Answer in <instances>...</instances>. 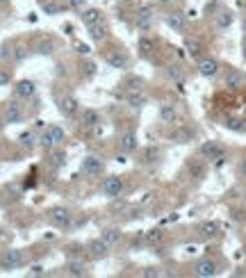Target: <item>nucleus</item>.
I'll list each match as a JSON object with an SVG mask.
<instances>
[{
  "label": "nucleus",
  "mask_w": 246,
  "mask_h": 278,
  "mask_svg": "<svg viewBox=\"0 0 246 278\" xmlns=\"http://www.w3.org/2000/svg\"><path fill=\"white\" fill-rule=\"evenodd\" d=\"M185 50H187V53L192 55L194 59H201V57H203V43L198 41V39H192V37L185 39Z\"/></svg>",
  "instance_id": "33"
},
{
  "label": "nucleus",
  "mask_w": 246,
  "mask_h": 278,
  "mask_svg": "<svg viewBox=\"0 0 246 278\" xmlns=\"http://www.w3.org/2000/svg\"><path fill=\"white\" fill-rule=\"evenodd\" d=\"M242 30H244V34H246V14H244V18H242Z\"/></svg>",
  "instance_id": "51"
},
{
  "label": "nucleus",
  "mask_w": 246,
  "mask_h": 278,
  "mask_svg": "<svg viewBox=\"0 0 246 278\" xmlns=\"http://www.w3.org/2000/svg\"><path fill=\"white\" fill-rule=\"evenodd\" d=\"M198 155L205 157V160H224L226 157V146L221 144V141H217V139H208V141H203L201 144V148H198Z\"/></svg>",
  "instance_id": "8"
},
{
  "label": "nucleus",
  "mask_w": 246,
  "mask_h": 278,
  "mask_svg": "<svg viewBox=\"0 0 246 278\" xmlns=\"http://www.w3.org/2000/svg\"><path fill=\"white\" fill-rule=\"evenodd\" d=\"M80 171H82V176H87V178H101L103 173H105V162H103V157L96 155V153H87L80 162Z\"/></svg>",
  "instance_id": "4"
},
{
  "label": "nucleus",
  "mask_w": 246,
  "mask_h": 278,
  "mask_svg": "<svg viewBox=\"0 0 246 278\" xmlns=\"http://www.w3.org/2000/svg\"><path fill=\"white\" fill-rule=\"evenodd\" d=\"M121 87H123V91H139L146 87V80L141 75H125L121 80Z\"/></svg>",
  "instance_id": "28"
},
{
  "label": "nucleus",
  "mask_w": 246,
  "mask_h": 278,
  "mask_svg": "<svg viewBox=\"0 0 246 278\" xmlns=\"http://www.w3.org/2000/svg\"><path fill=\"white\" fill-rule=\"evenodd\" d=\"M160 157H162L160 148L150 146V148H146V150H144V155H141V162H144V164H155V162L160 160Z\"/></svg>",
  "instance_id": "38"
},
{
  "label": "nucleus",
  "mask_w": 246,
  "mask_h": 278,
  "mask_svg": "<svg viewBox=\"0 0 246 278\" xmlns=\"http://www.w3.org/2000/svg\"><path fill=\"white\" fill-rule=\"evenodd\" d=\"M18 144H21L23 148H34V146H39V137L32 130H25V133H21V137H18Z\"/></svg>",
  "instance_id": "37"
},
{
  "label": "nucleus",
  "mask_w": 246,
  "mask_h": 278,
  "mask_svg": "<svg viewBox=\"0 0 246 278\" xmlns=\"http://www.w3.org/2000/svg\"><path fill=\"white\" fill-rule=\"evenodd\" d=\"M164 75L169 78V80H173V82H182L185 80V69H182L180 64H169L164 69Z\"/></svg>",
  "instance_id": "36"
},
{
  "label": "nucleus",
  "mask_w": 246,
  "mask_h": 278,
  "mask_svg": "<svg viewBox=\"0 0 246 278\" xmlns=\"http://www.w3.org/2000/svg\"><path fill=\"white\" fill-rule=\"evenodd\" d=\"M119 150H121V153H128V155L139 150V137H137L134 130H123V133L119 135Z\"/></svg>",
  "instance_id": "15"
},
{
  "label": "nucleus",
  "mask_w": 246,
  "mask_h": 278,
  "mask_svg": "<svg viewBox=\"0 0 246 278\" xmlns=\"http://www.w3.org/2000/svg\"><path fill=\"white\" fill-rule=\"evenodd\" d=\"M85 2L87 0H66L64 5L69 7L71 11H80V9H85Z\"/></svg>",
  "instance_id": "43"
},
{
  "label": "nucleus",
  "mask_w": 246,
  "mask_h": 278,
  "mask_svg": "<svg viewBox=\"0 0 246 278\" xmlns=\"http://www.w3.org/2000/svg\"><path fill=\"white\" fill-rule=\"evenodd\" d=\"M23 265H25V253H23V249H7L0 256V269L2 272H14V269H21Z\"/></svg>",
  "instance_id": "6"
},
{
  "label": "nucleus",
  "mask_w": 246,
  "mask_h": 278,
  "mask_svg": "<svg viewBox=\"0 0 246 278\" xmlns=\"http://www.w3.org/2000/svg\"><path fill=\"white\" fill-rule=\"evenodd\" d=\"M5 59H11V48L7 43H0V62H5Z\"/></svg>",
  "instance_id": "45"
},
{
  "label": "nucleus",
  "mask_w": 246,
  "mask_h": 278,
  "mask_svg": "<svg viewBox=\"0 0 246 278\" xmlns=\"http://www.w3.org/2000/svg\"><path fill=\"white\" fill-rule=\"evenodd\" d=\"M57 110L64 119H78L82 112V105L73 94H62V96H57Z\"/></svg>",
  "instance_id": "5"
},
{
  "label": "nucleus",
  "mask_w": 246,
  "mask_h": 278,
  "mask_svg": "<svg viewBox=\"0 0 246 278\" xmlns=\"http://www.w3.org/2000/svg\"><path fill=\"white\" fill-rule=\"evenodd\" d=\"M198 233L203 237H208V240H212V237H217L221 233V226L219 221H203V224L198 226Z\"/></svg>",
  "instance_id": "30"
},
{
  "label": "nucleus",
  "mask_w": 246,
  "mask_h": 278,
  "mask_svg": "<svg viewBox=\"0 0 246 278\" xmlns=\"http://www.w3.org/2000/svg\"><path fill=\"white\" fill-rule=\"evenodd\" d=\"M157 119H160V123H164V126H178L180 112H178V107L173 105V103H162L160 110H157Z\"/></svg>",
  "instance_id": "19"
},
{
  "label": "nucleus",
  "mask_w": 246,
  "mask_h": 278,
  "mask_svg": "<svg viewBox=\"0 0 246 278\" xmlns=\"http://www.w3.org/2000/svg\"><path fill=\"white\" fill-rule=\"evenodd\" d=\"M123 178L117 176V173H112V176H105L101 182V196L110 198V201H114V198H119L123 194Z\"/></svg>",
  "instance_id": "7"
},
{
  "label": "nucleus",
  "mask_w": 246,
  "mask_h": 278,
  "mask_svg": "<svg viewBox=\"0 0 246 278\" xmlns=\"http://www.w3.org/2000/svg\"><path fill=\"white\" fill-rule=\"evenodd\" d=\"M30 53H32V48H27V46L18 43V46L11 48V62H14V64H21V62H25V59L30 57Z\"/></svg>",
  "instance_id": "35"
},
{
  "label": "nucleus",
  "mask_w": 246,
  "mask_h": 278,
  "mask_svg": "<svg viewBox=\"0 0 246 278\" xmlns=\"http://www.w3.org/2000/svg\"><path fill=\"white\" fill-rule=\"evenodd\" d=\"M11 0H0V5H9Z\"/></svg>",
  "instance_id": "52"
},
{
  "label": "nucleus",
  "mask_w": 246,
  "mask_h": 278,
  "mask_svg": "<svg viewBox=\"0 0 246 278\" xmlns=\"http://www.w3.org/2000/svg\"><path fill=\"white\" fill-rule=\"evenodd\" d=\"M246 85V75L240 69H226L224 73V87L230 91H237Z\"/></svg>",
  "instance_id": "20"
},
{
  "label": "nucleus",
  "mask_w": 246,
  "mask_h": 278,
  "mask_svg": "<svg viewBox=\"0 0 246 278\" xmlns=\"http://www.w3.org/2000/svg\"><path fill=\"white\" fill-rule=\"evenodd\" d=\"M0 242H2V228H0Z\"/></svg>",
  "instance_id": "54"
},
{
  "label": "nucleus",
  "mask_w": 246,
  "mask_h": 278,
  "mask_svg": "<svg viewBox=\"0 0 246 278\" xmlns=\"http://www.w3.org/2000/svg\"><path fill=\"white\" fill-rule=\"evenodd\" d=\"M164 23H166V27H171L173 32H178V34H185V30H187V16H185L180 9L166 11Z\"/></svg>",
  "instance_id": "14"
},
{
  "label": "nucleus",
  "mask_w": 246,
  "mask_h": 278,
  "mask_svg": "<svg viewBox=\"0 0 246 278\" xmlns=\"http://www.w3.org/2000/svg\"><path fill=\"white\" fill-rule=\"evenodd\" d=\"M189 169H192V173L194 176H198V178H203V173H205V169H203V164H201V162H196V164H189Z\"/></svg>",
  "instance_id": "46"
},
{
  "label": "nucleus",
  "mask_w": 246,
  "mask_h": 278,
  "mask_svg": "<svg viewBox=\"0 0 246 278\" xmlns=\"http://www.w3.org/2000/svg\"><path fill=\"white\" fill-rule=\"evenodd\" d=\"M162 242H164V230H162V228H150L148 233H144V244L160 246Z\"/></svg>",
  "instance_id": "32"
},
{
  "label": "nucleus",
  "mask_w": 246,
  "mask_h": 278,
  "mask_svg": "<svg viewBox=\"0 0 246 278\" xmlns=\"http://www.w3.org/2000/svg\"><path fill=\"white\" fill-rule=\"evenodd\" d=\"M66 5H62L59 0H41V11L43 14H48V16H57L64 11Z\"/></svg>",
  "instance_id": "31"
},
{
  "label": "nucleus",
  "mask_w": 246,
  "mask_h": 278,
  "mask_svg": "<svg viewBox=\"0 0 246 278\" xmlns=\"http://www.w3.org/2000/svg\"><path fill=\"white\" fill-rule=\"evenodd\" d=\"M80 123H82V128L94 130V128H98V126L103 123V117H101V112H98L96 107H82Z\"/></svg>",
  "instance_id": "22"
},
{
  "label": "nucleus",
  "mask_w": 246,
  "mask_h": 278,
  "mask_svg": "<svg viewBox=\"0 0 246 278\" xmlns=\"http://www.w3.org/2000/svg\"><path fill=\"white\" fill-rule=\"evenodd\" d=\"M157 2H160L162 7H169V5H173V2H176V0H157Z\"/></svg>",
  "instance_id": "49"
},
{
  "label": "nucleus",
  "mask_w": 246,
  "mask_h": 278,
  "mask_svg": "<svg viewBox=\"0 0 246 278\" xmlns=\"http://www.w3.org/2000/svg\"><path fill=\"white\" fill-rule=\"evenodd\" d=\"M192 137H194V133L189 128H180V130H176V133H173V139H176L178 144H187Z\"/></svg>",
  "instance_id": "40"
},
{
  "label": "nucleus",
  "mask_w": 246,
  "mask_h": 278,
  "mask_svg": "<svg viewBox=\"0 0 246 278\" xmlns=\"http://www.w3.org/2000/svg\"><path fill=\"white\" fill-rule=\"evenodd\" d=\"M141 276L144 278H160V276H164V272H162L160 267H144L141 269Z\"/></svg>",
  "instance_id": "42"
},
{
  "label": "nucleus",
  "mask_w": 246,
  "mask_h": 278,
  "mask_svg": "<svg viewBox=\"0 0 246 278\" xmlns=\"http://www.w3.org/2000/svg\"><path fill=\"white\" fill-rule=\"evenodd\" d=\"M53 50H55V39L50 37H39L37 43L32 46V53L37 55H53Z\"/></svg>",
  "instance_id": "29"
},
{
  "label": "nucleus",
  "mask_w": 246,
  "mask_h": 278,
  "mask_svg": "<svg viewBox=\"0 0 246 278\" xmlns=\"http://www.w3.org/2000/svg\"><path fill=\"white\" fill-rule=\"evenodd\" d=\"M233 21H235V14L230 9H226V7L214 14V27H217V30H228V27L233 25Z\"/></svg>",
  "instance_id": "26"
},
{
  "label": "nucleus",
  "mask_w": 246,
  "mask_h": 278,
  "mask_svg": "<svg viewBox=\"0 0 246 278\" xmlns=\"http://www.w3.org/2000/svg\"><path fill=\"white\" fill-rule=\"evenodd\" d=\"M87 34H89V39L94 43H105L107 39H110V25H107L105 21H101V23H96V25L87 27Z\"/></svg>",
  "instance_id": "24"
},
{
  "label": "nucleus",
  "mask_w": 246,
  "mask_h": 278,
  "mask_svg": "<svg viewBox=\"0 0 246 278\" xmlns=\"http://www.w3.org/2000/svg\"><path fill=\"white\" fill-rule=\"evenodd\" d=\"M2 126H7V123H5V119H0V130H2Z\"/></svg>",
  "instance_id": "53"
},
{
  "label": "nucleus",
  "mask_w": 246,
  "mask_h": 278,
  "mask_svg": "<svg viewBox=\"0 0 246 278\" xmlns=\"http://www.w3.org/2000/svg\"><path fill=\"white\" fill-rule=\"evenodd\" d=\"M194 274H196L198 278H212L219 274V265H217V260H212V258H201V260H196V265H194Z\"/></svg>",
  "instance_id": "17"
},
{
  "label": "nucleus",
  "mask_w": 246,
  "mask_h": 278,
  "mask_svg": "<svg viewBox=\"0 0 246 278\" xmlns=\"http://www.w3.org/2000/svg\"><path fill=\"white\" fill-rule=\"evenodd\" d=\"M85 246H87V258H91V260H103V258L110 256V249H112V246L107 244V242H103L101 237H91Z\"/></svg>",
  "instance_id": "12"
},
{
  "label": "nucleus",
  "mask_w": 246,
  "mask_h": 278,
  "mask_svg": "<svg viewBox=\"0 0 246 278\" xmlns=\"http://www.w3.org/2000/svg\"><path fill=\"white\" fill-rule=\"evenodd\" d=\"M226 128L233 133H246V121L244 119H226Z\"/></svg>",
  "instance_id": "39"
},
{
  "label": "nucleus",
  "mask_w": 246,
  "mask_h": 278,
  "mask_svg": "<svg viewBox=\"0 0 246 278\" xmlns=\"http://www.w3.org/2000/svg\"><path fill=\"white\" fill-rule=\"evenodd\" d=\"M80 69H82V78H85V80H94V78H96V73H98L96 62H94V59H89V57H82Z\"/></svg>",
  "instance_id": "34"
},
{
  "label": "nucleus",
  "mask_w": 246,
  "mask_h": 278,
  "mask_svg": "<svg viewBox=\"0 0 246 278\" xmlns=\"http://www.w3.org/2000/svg\"><path fill=\"white\" fill-rule=\"evenodd\" d=\"M46 164H48L53 171L64 169V166H66V150H64V146L53 148V150H46Z\"/></svg>",
  "instance_id": "23"
},
{
  "label": "nucleus",
  "mask_w": 246,
  "mask_h": 278,
  "mask_svg": "<svg viewBox=\"0 0 246 278\" xmlns=\"http://www.w3.org/2000/svg\"><path fill=\"white\" fill-rule=\"evenodd\" d=\"M196 69H198V73L203 75V78H217V75H219V71H221V64L214 57L203 55L201 59H196Z\"/></svg>",
  "instance_id": "18"
},
{
  "label": "nucleus",
  "mask_w": 246,
  "mask_h": 278,
  "mask_svg": "<svg viewBox=\"0 0 246 278\" xmlns=\"http://www.w3.org/2000/svg\"><path fill=\"white\" fill-rule=\"evenodd\" d=\"M148 94H146L144 89H139V91H125L123 94V103L130 107V110H134V112H141L146 105H148Z\"/></svg>",
  "instance_id": "13"
},
{
  "label": "nucleus",
  "mask_w": 246,
  "mask_h": 278,
  "mask_svg": "<svg viewBox=\"0 0 246 278\" xmlns=\"http://www.w3.org/2000/svg\"><path fill=\"white\" fill-rule=\"evenodd\" d=\"M80 23L85 27H89V25H96V23H101V21H105V11L101 9V7H85V9H80Z\"/></svg>",
  "instance_id": "21"
},
{
  "label": "nucleus",
  "mask_w": 246,
  "mask_h": 278,
  "mask_svg": "<svg viewBox=\"0 0 246 278\" xmlns=\"http://www.w3.org/2000/svg\"><path fill=\"white\" fill-rule=\"evenodd\" d=\"M153 23H155V11H153L150 5H141L139 9L134 11V25L139 27L141 32H150Z\"/></svg>",
  "instance_id": "10"
},
{
  "label": "nucleus",
  "mask_w": 246,
  "mask_h": 278,
  "mask_svg": "<svg viewBox=\"0 0 246 278\" xmlns=\"http://www.w3.org/2000/svg\"><path fill=\"white\" fill-rule=\"evenodd\" d=\"M37 96V82L30 80V78H23V80L14 82V98L18 101H32Z\"/></svg>",
  "instance_id": "11"
},
{
  "label": "nucleus",
  "mask_w": 246,
  "mask_h": 278,
  "mask_svg": "<svg viewBox=\"0 0 246 278\" xmlns=\"http://www.w3.org/2000/svg\"><path fill=\"white\" fill-rule=\"evenodd\" d=\"M137 48H139V55H141V57H150V55L157 50V41L150 37L148 32H144V34L139 37V41H137Z\"/></svg>",
  "instance_id": "25"
},
{
  "label": "nucleus",
  "mask_w": 246,
  "mask_h": 278,
  "mask_svg": "<svg viewBox=\"0 0 246 278\" xmlns=\"http://www.w3.org/2000/svg\"><path fill=\"white\" fill-rule=\"evenodd\" d=\"M101 57L107 66H112L117 71H128L130 64H132V59H130L128 50L121 48V46H112V48H103L101 50Z\"/></svg>",
  "instance_id": "2"
},
{
  "label": "nucleus",
  "mask_w": 246,
  "mask_h": 278,
  "mask_svg": "<svg viewBox=\"0 0 246 278\" xmlns=\"http://www.w3.org/2000/svg\"><path fill=\"white\" fill-rule=\"evenodd\" d=\"M46 217H48V224L55 226V228H71L75 219L73 210L66 208V205H53V208H48Z\"/></svg>",
  "instance_id": "3"
},
{
  "label": "nucleus",
  "mask_w": 246,
  "mask_h": 278,
  "mask_svg": "<svg viewBox=\"0 0 246 278\" xmlns=\"http://www.w3.org/2000/svg\"><path fill=\"white\" fill-rule=\"evenodd\" d=\"M237 169H240V173H242V176H246V157H242V160H240Z\"/></svg>",
  "instance_id": "48"
},
{
  "label": "nucleus",
  "mask_w": 246,
  "mask_h": 278,
  "mask_svg": "<svg viewBox=\"0 0 246 278\" xmlns=\"http://www.w3.org/2000/svg\"><path fill=\"white\" fill-rule=\"evenodd\" d=\"M43 267L41 265H34V267H30V272H27V276H43Z\"/></svg>",
  "instance_id": "47"
},
{
  "label": "nucleus",
  "mask_w": 246,
  "mask_h": 278,
  "mask_svg": "<svg viewBox=\"0 0 246 278\" xmlns=\"http://www.w3.org/2000/svg\"><path fill=\"white\" fill-rule=\"evenodd\" d=\"M64 276H71V278H85L89 276V267H87V262L80 260V258H69L66 260L64 267Z\"/></svg>",
  "instance_id": "16"
},
{
  "label": "nucleus",
  "mask_w": 246,
  "mask_h": 278,
  "mask_svg": "<svg viewBox=\"0 0 246 278\" xmlns=\"http://www.w3.org/2000/svg\"><path fill=\"white\" fill-rule=\"evenodd\" d=\"M11 82V71L0 69V87H7Z\"/></svg>",
  "instance_id": "44"
},
{
  "label": "nucleus",
  "mask_w": 246,
  "mask_h": 278,
  "mask_svg": "<svg viewBox=\"0 0 246 278\" xmlns=\"http://www.w3.org/2000/svg\"><path fill=\"white\" fill-rule=\"evenodd\" d=\"M73 50L78 57H89L91 55V46H87L85 41H73Z\"/></svg>",
  "instance_id": "41"
},
{
  "label": "nucleus",
  "mask_w": 246,
  "mask_h": 278,
  "mask_svg": "<svg viewBox=\"0 0 246 278\" xmlns=\"http://www.w3.org/2000/svg\"><path fill=\"white\" fill-rule=\"evenodd\" d=\"M242 55H244V59H246V34H244V41H242Z\"/></svg>",
  "instance_id": "50"
},
{
  "label": "nucleus",
  "mask_w": 246,
  "mask_h": 278,
  "mask_svg": "<svg viewBox=\"0 0 246 278\" xmlns=\"http://www.w3.org/2000/svg\"><path fill=\"white\" fill-rule=\"evenodd\" d=\"M98 237H101L103 242H107L110 246H117L119 242H121V237H123V230L117 228V226H107V228L101 230V235Z\"/></svg>",
  "instance_id": "27"
},
{
  "label": "nucleus",
  "mask_w": 246,
  "mask_h": 278,
  "mask_svg": "<svg viewBox=\"0 0 246 278\" xmlns=\"http://www.w3.org/2000/svg\"><path fill=\"white\" fill-rule=\"evenodd\" d=\"M21 103H23V101H18V98H11V101L5 105V110H2V119H5L7 126L21 123L23 119H25V110H23Z\"/></svg>",
  "instance_id": "9"
},
{
  "label": "nucleus",
  "mask_w": 246,
  "mask_h": 278,
  "mask_svg": "<svg viewBox=\"0 0 246 278\" xmlns=\"http://www.w3.org/2000/svg\"><path fill=\"white\" fill-rule=\"evenodd\" d=\"M66 144V130L59 126V123H50L43 128V133L39 135V146L43 150H53L59 148V146Z\"/></svg>",
  "instance_id": "1"
}]
</instances>
